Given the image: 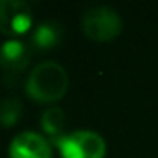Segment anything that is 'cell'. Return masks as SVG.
I'll return each instance as SVG.
<instances>
[{
	"instance_id": "obj_1",
	"label": "cell",
	"mask_w": 158,
	"mask_h": 158,
	"mask_svg": "<svg viewBox=\"0 0 158 158\" xmlns=\"http://www.w3.org/2000/svg\"><path fill=\"white\" fill-rule=\"evenodd\" d=\"M68 90V73L60 63L43 61L29 73L26 92L38 102H56Z\"/></svg>"
},
{
	"instance_id": "obj_2",
	"label": "cell",
	"mask_w": 158,
	"mask_h": 158,
	"mask_svg": "<svg viewBox=\"0 0 158 158\" xmlns=\"http://www.w3.org/2000/svg\"><path fill=\"white\" fill-rule=\"evenodd\" d=\"M82 31L90 41L109 43L123 31V19L114 9L97 5L85 10L82 17Z\"/></svg>"
},
{
	"instance_id": "obj_3",
	"label": "cell",
	"mask_w": 158,
	"mask_h": 158,
	"mask_svg": "<svg viewBox=\"0 0 158 158\" xmlns=\"http://www.w3.org/2000/svg\"><path fill=\"white\" fill-rule=\"evenodd\" d=\"M61 158H104L106 156V141L102 136L89 129L73 131L65 134L56 143Z\"/></svg>"
},
{
	"instance_id": "obj_4",
	"label": "cell",
	"mask_w": 158,
	"mask_h": 158,
	"mask_svg": "<svg viewBox=\"0 0 158 158\" xmlns=\"http://www.w3.org/2000/svg\"><path fill=\"white\" fill-rule=\"evenodd\" d=\"M32 24V12L22 0H0V32L21 36Z\"/></svg>"
},
{
	"instance_id": "obj_5",
	"label": "cell",
	"mask_w": 158,
	"mask_h": 158,
	"mask_svg": "<svg viewBox=\"0 0 158 158\" xmlns=\"http://www.w3.org/2000/svg\"><path fill=\"white\" fill-rule=\"evenodd\" d=\"M10 158H51V146L43 136L32 131L21 133L9 146Z\"/></svg>"
},
{
	"instance_id": "obj_6",
	"label": "cell",
	"mask_w": 158,
	"mask_h": 158,
	"mask_svg": "<svg viewBox=\"0 0 158 158\" xmlns=\"http://www.w3.org/2000/svg\"><path fill=\"white\" fill-rule=\"evenodd\" d=\"M31 63V49L19 39L5 41L0 46V68L5 73V80L9 75H17Z\"/></svg>"
},
{
	"instance_id": "obj_7",
	"label": "cell",
	"mask_w": 158,
	"mask_h": 158,
	"mask_svg": "<svg viewBox=\"0 0 158 158\" xmlns=\"http://www.w3.org/2000/svg\"><path fill=\"white\" fill-rule=\"evenodd\" d=\"M61 38H63V27L58 22L48 21V22H41L32 31L31 43L32 48L38 49V51H48V49L58 46Z\"/></svg>"
},
{
	"instance_id": "obj_8",
	"label": "cell",
	"mask_w": 158,
	"mask_h": 158,
	"mask_svg": "<svg viewBox=\"0 0 158 158\" xmlns=\"http://www.w3.org/2000/svg\"><path fill=\"white\" fill-rule=\"evenodd\" d=\"M65 123L66 117L60 107H49L44 110V114L41 116V126L44 129L46 134H49V138L53 139V143H58L63 136H65Z\"/></svg>"
},
{
	"instance_id": "obj_9",
	"label": "cell",
	"mask_w": 158,
	"mask_h": 158,
	"mask_svg": "<svg viewBox=\"0 0 158 158\" xmlns=\"http://www.w3.org/2000/svg\"><path fill=\"white\" fill-rule=\"evenodd\" d=\"M22 102L15 97H5L0 100V126L10 127L21 119Z\"/></svg>"
}]
</instances>
